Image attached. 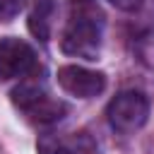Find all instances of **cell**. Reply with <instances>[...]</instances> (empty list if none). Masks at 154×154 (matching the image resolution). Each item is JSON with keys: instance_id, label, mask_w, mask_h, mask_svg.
<instances>
[{"instance_id": "obj_8", "label": "cell", "mask_w": 154, "mask_h": 154, "mask_svg": "<svg viewBox=\"0 0 154 154\" xmlns=\"http://www.w3.org/2000/svg\"><path fill=\"white\" fill-rule=\"evenodd\" d=\"M24 5H26V0H0V22L14 19L24 10Z\"/></svg>"}, {"instance_id": "obj_6", "label": "cell", "mask_w": 154, "mask_h": 154, "mask_svg": "<svg viewBox=\"0 0 154 154\" xmlns=\"http://www.w3.org/2000/svg\"><path fill=\"white\" fill-rule=\"evenodd\" d=\"M53 12H55L53 0H36L34 2V10L29 14V29L38 41H48L51 26H53Z\"/></svg>"}, {"instance_id": "obj_3", "label": "cell", "mask_w": 154, "mask_h": 154, "mask_svg": "<svg viewBox=\"0 0 154 154\" xmlns=\"http://www.w3.org/2000/svg\"><path fill=\"white\" fill-rule=\"evenodd\" d=\"M108 123L118 132H135L147 123L149 116V101L142 91H120L106 108Z\"/></svg>"}, {"instance_id": "obj_7", "label": "cell", "mask_w": 154, "mask_h": 154, "mask_svg": "<svg viewBox=\"0 0 154 154\" xmlns=\"http://www.w3.org/2000/svg\"><path fill=\"white\" fill-rule=\"evenodd\" d=\"M38 154H75L70 144H65L58 137H41L38 140Z\"/></svg>"}, {"instance_id": "obj_5", "label": "cell", "mask_w": 154, "mask_h": 154, "mask_svg": "<svg viewBox=\"0 0 154 154\" xmlns=\"http://www.w3.org/2000/svg\"><path fill=\"white\" fill-rule=\"evenodd\" d=\"M58 84L72 96L91 99L106 89V77H103V72L87 70L82 65H63L58 70Z\"/></svg>"}, {"instance_id": "obj_9", "label": "cell", "mask_w": 154, "mask_h": 154, "mask_svg": "<svg viewBox=\"0 0 154 154\" xmlns=\"http://www.w3.org/2000/svg\"><path fill=\"white\" fill-rule=\"evenodd\" d=\"M108 2L113 7H118V10H123V12H135L142 5V0H108Z\"/></svg>"}, {"instance_id": "obj_2", "label": "cell", "mask_w": 154, "mask_h": 154, "mask_svg": "<svg viewBox=\"0 0 154 154\" xmlns=\"http://www.w3.org/2000/svg\"><path fill=\"white\" fill-rule=\"evenodd\" d=\"M12 101L31 123H38V125L58 123L67 113V106L60 99L51 96V91L43 84H34V82L19 84L12 91Z\"/></svg>"}, {"instance_id": "obj_4", "label": "cell", "mask_w": 154, "mask_h": 154, "mask_svg": "<svg viewBox=\"0 0 154 154\" xmlns=\"http://www.w3.org/2000/svg\"><path fill=\"white\" fill-rule=\"evenodd\" d=\"M34 67H36V55L26 41L12 36L0 41V82L24 77Z\"/></svg>"}, {"instance_id": "obj_1", "label": "cell", "mask_w": 154, "mask_h": 154, "mask_svg": "<svg viewBox=\"0 0 154 154\" xmlns=\"http://www.w3.org/2000/svg\"><path fill=\"white\" fill-rule=\"evenodd\" d=\"M101 34H103V14L94 0H72L70 19L65 24L60 46L67 55L96 60L101 51Z\"/></svg>"}]
</instances>
